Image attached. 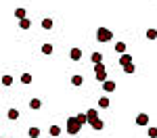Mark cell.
<instances>
[{
	"label": "cell",
	"mask_w": 157,
	"mask_h": 138,
	"mask_svg": "<svg viewBox=\"0 0 157 138\" xmlns=\"http://www.w3.org/2000/svg\"><path fill=\"white\" fill-rule=\"evenodd\" d=\"M80 128H82V125L75 121V117H69V119H67V125H65V132L71 134V136H75V134L80 132Z\"/></svg>",
	"instance_id": "6da1fadb"
},
{
	"label": "cell",
	"mask_w": 157,
	"mask_h": 138,
	"mask_svg": "<svg viewBox=\"0 0 157 138\" xmlns=\"http://www.w3.org/2000/svg\"><path fill=\"white\" fill-rule=\"evenodd\" d=\"M111 38H113L111 29H107V27H98V29H97V40H98V42H109Z\"/></svg>",
	"instance_id": "7a4b0ae2"
},
{
	"label": "cell",
	"mask_w": 157,
	"mask_h": 138,
	"mask_svg": "<svg viewBox=\"0 0 157 138\" xmlns=\"http://www.w3.org/2000/svg\"><path fill=\"white\" fill-rule=\"evenodd\" d=\"M94 69H97V80L98 82H105V80H107V69H105V65H103V63H97Z\"/></svg>",
	"instance_id": "3957f363"
},
{
	"label": "cell",
	"mask_w": 157,
	"mask_h": 138,
	"mask_svg": "<svg viewBox=\"0 0 157 138\" xmlns=\"http://www.w3.org/2000/svg\"><path fill=\"white\" fill-rule=\"evenodd\" d=\"M103 90H105V92H113V90H115V82H113V80H105V82H103Z\"/></svg>",
	"instance_id": "277c9868"
},
{
	"label": "cell",
	"mask_w": 157,
	"mask_h": 138,
	"mask_svg": "<svg viewBox=\"0 0 157 138\" xmlns=\"http://www.w3.org/2000/svg\"><path fill=\"white\" fill-rule=\"evenodd\" d=\"M136 124H138V125H147V124H149V115H147V113H138Z\"/></svg>",
	"instance_id": "5b68a950"
},
{
	"label": "cell",
	"mask_w": 157,
	"mask_h": 138,
	"mask_svg": "<svg viewBox=\"0 0 157 138\" xmlns=\"http://www.w3.org/2000/svg\"><path fill=\"white\" fill-rule=\"evenodd\" d=\"M97 117H98V113L94 111V109H88V111H86V124H90V121L97 119Z\"/></svg>",
	"instance_id": "8992f818"
},
{
	"label": "cell",
	"mask_w": 157,
	"mask_h": 138,
	"mask_svg": "<svg viewBox=\"0 0 157 138\" xmlns=\"http://www.w3.org/2000/svg\"><path fill=\"white\" fill-rule=\"evenodd\" d=\"M69 57H71V61H80V59H82V50L80 48H71Z\"/></svg>",
	"instance_id": "52a82bcc"
},
{
	"label": "cell",
	"mask_w": 157,
	"mask_h": 138,
	"mask_svg": "<svg viewBox=\"0 0 157 138\" xmlns=\"http://www.w3.org/2000/svg\"><path fill=\"white\" fill-rule=\"evenodd\" d=\"M128 63H132V57H130L128 52L120 54V65H121V67H124V65H128Z\"/></svg>",
	"instance_id": "ba28073f"
},
{
	"label": "cell",
	"mask_w": 157,
	"mask_h": 138,
	"mask_svg": "<svg viewBox=\"0 0 157 138\" xmlns=\"http://www.w3.org/2000/svg\"><path fill=\"white\" fill-rule=\"evenodd\" d=\"M90 125H92V130H103V128H105V124H103V119H92V121H90Z\"/></svg>",
	"instance_id": "9c48e42d"
},
{
	"label": "cell",
	"mask_w": 157,
	"mask_h": 138,
	"mask_svg": "<svg viewBox=\"0 0 157 138\" xmlns=\"http://www.w3.org/2000/svg\"><path fill=\"white\" fill-rule=\"evenodd\" d=\"M2 86H13V75H2Z\"/></svg>",
	"instance_id": "30bf717a"
},
{
	"label": "cell",
	"mask_w": 157,
	"mask_h": 138,
	"mask_svg": "<svg viewBox=\"0 0 157 138\" xmlns=\"http://www.w3.org/2000/svg\"><path fill=\"white\" fill-rule=\"evenodd\" d=\"M29 107H32V109H40V107H42V100L40 99H32L29 100Z\"/></svg>",
	"instance_id": "8fae6325"
},
{
	"label": "cell",
	"mask_w": 157,
	"mask_h": 138,
	"mask_svg": "<svg viewBox=\"0 0 157 138\" xmlns=\"http://www.w3.org/2000/svg\"><path fill=\"white\" fill-rule=\"evenodd\" d=\"M27 134H29V138H38V136H40V128H36V125H34V128H29V132H27Z\"/></svg>",
	"instance_id": "7c38bea8"
},
{
	"label": "cell",
	"mask_w": 157,
	"mask_h": 138,
	"mask_svg": "<svg viewBox=\"0 0 157 138\" xmlns=\"http://www.w3.org/2000/svg\"><path fill=\"white\" fill-rule=\"evenodd\" d=\"M90 59H92L94 65H97V63H103V54H101V52H92V57H90Z\"/></svg>",
	"instance_id": "4fadbf2b"
},
{
	"label": "cell",
	"mask_w": 157,
	"mask_h": 138,
	"mask_svg": "<svg viewBox=\"0 0 157 138\" xmlns=\"http://www.w3.org/2000/svg\"><path fill=\"white\" fill-rule=\"evenodd\" d=\"M82 82H84V77H82V75H73V77H71V84H73V86H82Z\"/></svg>",
	"instance_id": "5bb4252c"
},
{
	"label": "cell",
	"mask_w": 157,
	"mask_h": 138,
	"mask_svg": "<svg viewBox=\"0 0 157 138\" xmlns=\"http://www.w3.org/2000/svg\"><path fill=\"white\" fill-rule=\"evenodd\" d=\"M19 27H21V29H29V27H32V21H29V19H21V21H19Z\"/></svg>",
	"instance_id": "9a60e30c"
},
{
	"label": "cell",
	"mask_w": 157,
	"mask_h": 138,
	"mask_svg": "<svg viewBox=\"0 0 157 138\" xmlns=\"http://www.w3.org/2000/svg\"><path fill=\"white\" fill-rule=\"evenodd\" d=\"M75 121L80 125H84L86 124V113H78V115H75Z\"/></svg>",
	"instance_id": "2e32d148"
},
{
	"label": "cell",
	"mask_w": 157,
	"mask_h": 138,
	"mask_svg": "<svg viewBox=\"0 0 157 138\" xmlns=\"http://www.w3.org/2000/svg\"><path fill=\"white\" fill-rule=\"evenodd\" d=\"M42 29H52V19H42Z\"/></svg>",
	"instance_id": "e0dca14e"
},
{
	"label": "cell",
	"mask_w": 157,
	"mask_h": 138,
	"mask_svg": "<svg viewBox=\"0 0 157 138\" xmlns=\"http://www.w3.org/2000/svg\"><path fill=\"white\" fill-rule=\"evenodd\" d=\"M115 52L124 54V52H126V44H124V42H117V44H115Z\"/></svg>",
	"instance_id": "ac0fdd59"
},
{
	"label": "cell",
	"mask_w": 157,
	"mask_h": 138,
	"mask_svg": "<svg viewBox=\"0 0 157 138\" xmlns=\"http://www.w3.org/2000/svg\"><path fill=\"white\" fill-rule=\"evenodd\" d=\"M48 132H50V136H59V134H61V128H59V125H50Z\"/></svg>",
	"instance_id": "d6986e66"
},
{
	"label": "cell",
	"mask_w": 157,
	"mask_h": 138,
	"mask_svg": "<svg viewBox=\"0 0 157 138\" xmlns=\"http://www.w3.org/2000/svg\"><path fill=\"white\" fill-rule=\"evenodd\" d=\"M124 71L126 73H134L136 69H134V63H128V65H124Z\"/></svg>",
	"instance_id": "ffe728a7"
},
{
	"label": "cell",
	"mask_w": 157,
	"mask_h": 138,
	"mask_svg": "<svg viewBox=\"0 0 157 138\" xmlns=\"http://www.w3.org/2000/svg\"><path fill=\"white\" fill-rule=\"evenodd\" d=\"M98 107H103V109H107V107H109V99H107V96H103V99L98 100Z\"/></svg>",
	"instance_id": "44dd1931"
},
{
	"label": "cell",
	"mask_w": 157,
	"mask_h": 138,
	"mask_svg": "<svg viewBox=\"0 0 157 138\" xmlns=\"http://www.w3.org/2000/svg\"><path fill=\"white\" fill-rule=\"evenodd\" d=\"M15 17H17V19H25V9H17V11H15Z\"/></svg>",
	"instance_id": "7402d4cb"
},
{
	"label": "cell",
	"mask_w": 157,
	"mask_h": 138,
	"mask_svg": "<svg viewBox=\"0 0 157 138\" xmlns=\"http://www.w3.org/2000/svg\"><path fill=\"white\" fill-rule=\"evenodd\" d=\"M42 52H44V54H52V44H44V46H42Z\"/></svg>",
	"instance_id": "603a6c76"
},
{
	"label": "cell",
	"mask_w": 157,
	"mask_h": 138,
	"mask_svg": "<svg viewBox=\"0 0 157 138\" xmlns=\"http://www.w3.org/2000/svg\"><path fill=\"white\" fill-rule=\"evenodd\" d=\"M19 117V111L17 109H9V119H17Z\"/></svg>",
	"instance_id": "cb8c5ba5"
},
{
	"label": "cell",
	"mask_w": 157,
	"mask_h": 138,
	"mask_svg": "<svg viewBox=\"0 0 157 138\" xmlns=\"http://www.w3.org/2000/svg\"><path fill=\"white\" fill-rule=\"evenodd\" d=\"M147 38H149V40H155V38H157V32L153 29V27H151V29L147 32Z\"/></svg>",
	"instance_id": "d4e9b609"
},
{
	"label": "cell",
	"mask_w": 157,
	"mask_h": 138,
	"mask_svg": "<svg viewBox=\"0 0 157 138\" xmlns=\"http://www.w3.org/2000/svg\"><path fill=\"white\" fill-rule=\"evenodd\" d=\"M21 82H23V84H32V75L23 73V75H21Z\"/></svg>",
	"instance_id": "484cf974"
},
{
	"label": "cell",
	"mask_w": 157,
	"mask_h": 138,
	"mask_svg": "<svg viewBox=\"0 0 157 138\" xmlns=\"http://www.w3.org/2000/svg\"><path fill=\"white\" fill-rule=\"evenodd\" d=\"M149 138H157V130L155 128H149Z\"/></svg>",
	"instance_id": "4316f807"
},
{
	"label": "cell",
	"mask_w": 157,
	"mask_h": 138,
	"mask_svg": "<svg viewBox=\"0 0 157 138\" xmlns=\"http://www.w3.org/2000/svg\"><path fill=\"white\" fill-rule=\"evenodd\" d=\"M2 138H6V136H2Z\"/></svg>",
	"instance_id": "83f0119b"
}]
</instances>
